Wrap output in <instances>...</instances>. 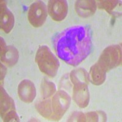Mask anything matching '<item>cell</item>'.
Wrapping results in <instances>:
<instances>
[{
    "instance_id": "ac0fdd59",
    "label": "cell",
    "mask_w": 122,
    "mask_h": 122,
    "mask_svg": "<svg viewBox=\"0 0 122 122\" xmlns=\"http://www.w3.org/2000/svg\"><path fill=\"white\" fill-rule=\"evenodd\" d=\"M2 118L4 122H19V117L15 110L9 112Z\"/></svg>"
},
{
    "instance_id": "4fadbf2b",
    "label": "cell",
    "mask_w": 122,
    "mask_h": 122,
    "mask_svg": "<svg viewBox=\"0 0 122 122\" xmlns=\"http://www.w3.org/2000/svg\"><path fill=\"white\" fill-rule=\"evenodd\" d=\"M1 116L3 118L4 115L10 111L15 110V103L7 93L6 90L1 87Z\"/></svg>"
},
{
    "instance_id": "ba28073f",
    "label": "cell",
    "mask_w": 122,
    "mask_h": 122,
    "mask_svg": "<svg viewBox=\"0 0 122 122\" xmlns=\"http://www.w3.org/2000/svg\"><path fill=\"white\" fill-rule=\"evenodd\" d=\"M18 51L13 46H7L1 37V60L9 67L14 66L18 59Z\"/></svg>"
},
{
    "instance_id": "e0dca14e",
    "label": "cell",
    "mask_w": 122,
    "mask_h": 122,
    "mask_svg": "<svg viewBox=\"0 0 122 122\" xmlns=\"http://www.w3.org/2000/svg\"><path fill=\"white\" fill-rule=\"evenodd\" d=\"M97 6L99 9H102L106 10L109 14H112V10L115 8L118 1H97Z\"/></svg>"
},
{
    "instance_id": "2e32d148",
    "label": "cell",
    "mask_w": 122,
    "mask_h": 122,
    "mask_svg": "<svg viewBox=\"0 0 122 122\" xmlns=\"http://www.w3.org/2000/svg\"><path fill=\"white\" fill-rule=\"evenodd\" d=\"M56 88L54 83L44 78L41 83V93L44 98L51 97L56 92Z\"/></svg>"
},
{
    "instance_id": "52a82bcc",
    "label": "cell",
    "mask_w": 122,
    "mask_h": 122,
    "mask_svg": "<svg viewBox=\"0 0 122 122\" xmlns=\"http://www.w3.org/2000/svg\"><path fill=\"white\" fill-rule=\"evenodd\" d=\"M73 98L76 104L81 108H84L87 106L90 100L87 84L86 83L74 84Z\"/></svg>"
},
{
    "instance_id": "3957f363",
    "label": "cell",
    "mask_w": 122,
    "mask_h": 122,
    "mask_svg": "<svg viewBox=\"0 0 122 122\" xmlns=\"http://www.w3.org/2000/svg\"><path fill=\"white\" fill-rule=\"evenodd\" d=\"M98 63L106 71L121 65L122 49L120 46L118 45L107 46L101 53Z\"/></svg>"
},
{
    "instance_id": "5bb4252c",
    "label": "cell",
    "mask_w": 122,
    "mask_h": 122,
    "mask_svg": "<svg viewBox=\"0 0 122 122\" xmlns=\"http://www.w3.org/2000/svg\"><path fill=\"white\" fill-rule=\"evenodd\" d=\"M70 79L73 85L78 83H86L88 85L90 81L89 75L82 68L73 70L70 73Z\"/></svg>"
},
{
    "instance_id": "277c9868",
    "label": "cell",
    "mask_w": 122,
    "mask_h": 122,
    "mask_svg": "<svg viewBox=\"0 0 122 122\" xmlns=\"http://www.w3.org/2000/svg\"><path fill=\"white\" fill-rule=\"evenodd\" d=\"M71 98L68 93L63 90H59L51 100L53 110L51 120H59L61 119L69 108Z\"/></svg>"
},
{
    "instance_id": "7c38bea8",
    "label": "cell",
    "mask_w": 122,
    "mask_h": 122,
    "mask_svg": "<svg viewBox=\"0 0 122 122\" xmlns=\"http://www.w3.org/2000/svg\"><path fill=\"white\" fill-rule=\"evenodd\" d=\"M106 71L98 64H94L90 68L89 78L92 83L96 86H100L105 81Z\"/></svg>"
},
{
    "instance_id": "44dd1931",
    "label": "cell",
    "mask_w": 122,
    "mask_h": 122,
    "mask_svg": "<svg viewBox=\"0 0 122 122\" xmlns=\"http://www.w3.org/2000/svg\"><path fill=\"white\" fill-rule=\"evenodd\" d=\"M1 68H2L1 69V80H2V79H3V78L4 77V75H5V73H3V71L4 70V69H5V67L3 66V65H2V64H1ZM4 73H6V71H4Z\"/></svg>"
},
{
    "instance_id": "d6986e66",
    "label": "cell",
    "mask_w": 122,
    "mask_h": 122,
    "mask_svg": "<svg viewBox=\"0 0 122 122\" xmlns=\"http://www.w3.org/2000/svg\"><path fill=\"white\" fill-rule=\"evenodd\" d=\"M68 121H71V122H86V115L82 112H76L71 115Z\"/></svg>"
},
{
    "instance_id": "9a60e30c",
    "label": "cell",
    "mask_w": 122,
    "mask_h": 122,
    "mask_svg": "<svg viewBox=\"0 0 122 122\" xmlns=\"http://www.w3.org/2000/svg\"><path fill=\"white\" fill-rule=\"evenodd\" d=\"M36 107L41 115L48 119L51 120L53 110L51 106V100H43L39 101L36 104Z\"/></svg>"
},
{
    "instance_id": "8992f818",
    "label": "cell",
    "mask_w": 122,
    "mask_h": 122,
    "mask_svg": "<svg viewBox=\"0 0 122 122\" xmlns=\"http://www.w3.org/2000/svg\"><path fill=\"white\" fill-rule=\"evenodd\" d=\"M48 12L53 20L62 21L66 17L68 12L67 2L64 0L49 1Z\"/></svg>"
},
{
    "instance_id": "8fae6325",
    "label": "cell",
    "mask_w": 122,
    "mask_h": 122,
    "mask_svg": "<svg viewBox=\"0 0 122 122\" xmlns=\"http://www.w3.org/2000/svg\"><path fill=\"white\" fill-rule=\"evenodd\" d=\"M97 9L96 1L92 0H81L75 3V10L79 16L87 18L95 14Z\"/></svg>"
},
{
    "instance_id": "30bf717a",
    "label": "cell",
    "mask_w": 122,
    "mask_h": 122,
    "mask_svg": "<svg viewBox=\"0 0 122 122\" xmlns=\"http://www.w3.org/2000/svg\"><path fill=\"white\" fill-rule=\"evenodd\" d=\"M0 26L3 30L9 33L12 29L14 25V17L12 13L7 7L6 3L1 1L0 8Z\"/></svg>"
},
{
    "instance_id": "ffe728a7",
    "label": "cell",
    "mask_w": 122,
    "mask_h": 122,
    "mask_svg": "<svg viewBox=\"0 0 122 122\" xmlns=\"http://www.w3.org/2000/svg\"><path fill=\"white\" fill-rule=\"evenodd\" d=\"M86 115V122H98L99 114L98 112H90Z\"/></svg>"
},
{
    "instance_id": "9c48e42d",
    "label": "cell",
    "mask_w": 122,
    "mask_h": 122,
    "mask_svg": "<svg viewBox=\"0 0 122 122\" xmlns=\"http://www.w3.org/2000/svg\"><path fill=\"white\" fill-rule=\"evenodd\" d=\"M18 95L20 100L25 103L33 101L36 95V90L33 82L28 79L22 81L18 85Z\"/></svg>"
},
{
    "instance_id": "6da1fadb",
    "label": "cell",
    "mask_w": 122,
    "mask_h": 122,
    "mask_svg": "<svg viewBox=\"0 0 122 122\" xmlns=\"http://www.w3.org/2000/svg\"><path fill=\"white\" fill-rule=\"evenodd\" d=\"M53 45L57 56L65 62L76 66L87 57L92 47L91 34L87 27H70L54 37Z\"/></svg>"
},
{
    "instance_id": "5b68a950",
    "label": "cell",
    "mask_w": 122,
    "mask_h": 122,
    "mask_svg": "<svg viewBox=\"0 0 122 122\" xmlns=\"http://www.w3.org/2000/svg\"><path fill=\"white\" fill-rule=\"evenodd\" d=\"M47 8L43 1H37L29 7L28 18L30 25L39 28L43 25L47 17Z\"/></svg>"
},
{
    "instance_id": "7a4b0ae2",
    "label": "cell",
    "mask_w": 122,
    "mask_h": 122,
    "mask_svg": "<svg viewBox=\"0 0 122 122\" xmlns=\"http://www.w3.org/2000/svg\"><path fill=\"white\" fill-rule=\"evenodd\" d=\"M36 61L40 70L51 78L57 75L59 67L58 59L47 46H40L36 55Z\"/></svg>"
}]
</instances>
